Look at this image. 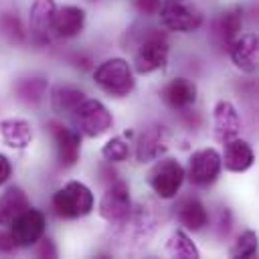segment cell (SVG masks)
<instances>
[{
  "label": "cell",
  "mask_w": 259,
  "mask_h": 259,
  "mask_svg": "<svg viewBox=\"0 0 259 259\" xmlns=\"http://www.w3.org/2000/svg\"><path fill=\"white\" fill-rule=\"evenodd\" d=\"M168 55H170V42L166 32L156 28H146L136 40L132 69L138 75H150L166 67Z\"/></svg>",
  "instance_id": "cell-1"
},
{
  "label": "cell",
  "mask_w": 259,
  "mask_h": 259,
  "mask_svg": "<svg viewBox=\"0 0 259 259\" xmlns=\"http://www.w3.org/2000/svg\"><path fill=\"white\" fill-rule=\"evenodd\" d=\"M95 85L113 99H123L136 89V77L132 63L121 57H111L99 63L93 71Z\"/></svg>",
  "instance_id": "cell-2"
},
{
  "label": "cell",
  "mask_w": 259,
  "mask_h": 259,
  "mask_svg": "<svg viewBox=\"0 0 259 259\" xmlns=\"http://www.w3.org/2000/svg\"><path fill=\"white\" fill-rule=\"evenodd\" d=\"M95 206V196L91 188L79 180L65 182L51 198V208L59 219H81L87 217Z\"/></svg>",
  "instance_id": "cell-3"
},
{
  "label": "cell",
  "mask_w": 259,
  "mask_h": 259,
  "mask_svg": "<svg viewBox=\"0 0 259 259\" xmlns=\"http://www.w3.org/2000/svg\"><path fill=\"white\" fill-rule=\"evenodd\" d=\"M156 14L166 30L180 34L194 32L204 22L202 10L192 0H162Z\"/></svg>",
  "instance_id": "cell-4"
},
{
  "label": "cell",
  "mask_w": 259,
  "mask_h": 259,
  "mask_svg": "<svg viewBox=\"0 0 259 259\" xmlns=\"http://www.w3.org/2000/svg\"><path fill=\"white\" fill-rule=\"evenodd\" d=\"M69 117H71L73 127L85 138H99L107 134L113 125L111 111L99 99H93V97H85L69 113Z\"/></svg>",
  "instance_id": "cell-5"
},
{
  "label": "cell",
  "mask_w": 259,
  "mask_h": 259,
  "mask_svg": "<svg viewBox=\"0 0 259 259\" xmlns=\"http://www.w3.org/2000/svg\"><path fill=\"white\" fill-rule=\"evenodd\" d=\"M184 180H186L184 166L176 158H170V156L158 158L156 164L148 172V184L154 190V194L162 200L174 198L180 192Z\"/></svg>",
  "instance_id": "cell-6"
},
{
  "label": "cell",
  "mask_w": 259,
  "mask_h": 259,
  "mask_svg": "<svg viewBox=\"0 0 259 259\" xmlns=\"http://www.w3.org/2000/svg\"><path fill=\"white\" fill-rule=\"evenodd\" d=\"M221 152L214 148H200L190 154L184 166V176L194 186H210L221 176Z\"/></svg>",
  "instance_id": "cell-7"
},
{
  "label": "cell",
  "mask_w": 259,
  "mask_h": 259,
  "mask_svg": "<svg viewBox=\"0 0 259 259\" xmlns=\"http://www.w3.org/2000/svg\"><path fill=\"white\" fill-rule=\"evenodd\" d=\"M6 229H8V233H10V237H12L16 247L28 249L40 237H45V233H47V217H45V212L40 208L28 206Z\"/></svg>",
  "instance_id": "cell-8"
},
{
  "label": "cell",
  "mask_w": 259,
  "mask_h": 259,
  "mask_svg": "<svg viewBox=\"0 0 259 259\" xmlns=\"http://www.w3.org/2000/svg\"><path fill=\"white\" fill-rule=\"evenodd\" d=\"M132 212V196L130 184L125 180L115 178L103 192L99 200V214L107 223H123Z\"/></svg>",
  "instance_id": "cell-9"
},
{
  "label": "cell",
  "mask_w": 259,
  "mask_h": 259,
  "mask_svg": "<svg viewBox=\"0 0 259 259\" xmlns=\"http://www.w3.org/2000/svg\"><path fill=\"white\" fill-rule=\"evenodd\" d=\"M49 134L55 144L57 164L61 168H73L81 156V134L75 127L65 125L63 121H51Z\"/></svg>",
  "instance_id": "cell-10"
},
{
  "label": "cell",
  "mask_w": 259,
  "mask_h": 259,
  "mask_svg": "<svg viewBox=\"0 0 259 259\" xmlns=\"http://www.w3.org/2000/svg\"><path fill=\"white\" fill-rule=\"evenodd\" d=\"M168 144H170V134H168L166 125L152 123V125L144 127L136 142L138 162L146 164V162H154V160L162 158L168 152Z\"/></svg>",
  "instance_id": "cell-11"
},
{
  "label": "cell",
  "mask_w": 259,
  "mask_h": 259,
  "mask_svg": "<svg viewBox=\"0 0 259 259\" xmlns=\"http://www.w3.org/2000/svg\"><path fill=\"white\" fill-rule=\"evenodd\" d=\"M241 115L237 111V107L227 101V99H219L212 107V136L219 144H225L237 136H241Z\"/></svg>",
  "instance_id": "cell-12"
},
{
  "label": "cell",
  "mask_w": 259,
  "mask_h": 259,
  "mask_svg": "<svg viewBox=\"0 0 259 259\" xmlns=\"http://www.w3.org/2000/svg\"><path fill=\"white\" fill-rule=\"evenodd\" d=\"M196 95H198V89H196L194 81H190L186 77H174L160 89V99L164 101L166 107H170L174 111L190 109L196 101Z\"/></svg>",
  "instance_id": "cell-13"
},
{
  "label": "cell",
  "mask_w": 259,
  "mask_h": 259,
  "mask_svg": "<svg viewBox=\"0 0 259 259\" xmlns=\"http://www.w3.org/2000/svg\"><path fill=\"white\" fill-rule=\"evenodd\" d=\"M57 12V2L55 0H34L30 10H28V26H30V36L45 45L51 40L53 34V18Z\"/></svg>",
  "instance_id": "cell-14"
},
{
  "label": "cell",
  "mask_w": 259,
  "mask_h": 259,
  "mask_svg": "<svg viewBox=\"0 0 259 259\" xmlns=\"http://www.w3.org/2000/svg\"><path fill=\"white\" fill-rule=\"evenodd\" d=\"M223 146H225V150L221 154V164L225 170L241 174V172H247L255 164V152H253L251 144L247 140H243L241 136L225 142Z\"/></svg>",
  "instance_id": "cell-15"
},
{
  "label": "cell",
  "mask_w": 259,
  "mask_h": 259,
  "mask_svg": "<svg viewBox=\"0 0 259 259\" xmlns=\"http://www.w3.org/2000/svg\"><path fill=\"white\" fill-rule=\"evenodd\" d=\"M257 55H259V40L255 34H239L231 45H229V57L233 65L247 73L253 75L257 71Z\"/></svg>",
  "instance_id": "cell-16"
},
{
  "label": "cell",
  "mask_w": 259,
  "mask_h": 259,
  "mask_svg": "<svg viewBox=\"0 0 259 259\" xmlns=\"http://www.w3.org/2000/svg\"><path fill=\"white\" fill-rule=\"evenodd\" d=\"M85 20H87V14L81 6H75V4L57 6L55 18H53V34L59 38H75L83 32Z\"/></svg>",
  "instance_id": "cell-17"
},
{
  "label": "cell",
  "mask_w": 259,
  "mask_h": 259,
  "mask_svg": "<svg viewBox=\"0 0 259 259\" xmlns=\"http://www.w3.org/2000/svg\"><path fill=\"white\" fill-rule=\"evenodd\" d=\"M241 28H243V10L235 6L219 14V18L212 22L210 34L219 47L229 49V45L241 34Z\"/></svg>",
  "instance_id": "cell-18"
},
{
  "label": "cell",
  "mask_w": 259,
  "mask_h": 259,
  "mask_svg": "<svg viewBox=\"0 0 259 259\" xmlns=\"http://www.w3.org/2000/svg\"><path fill=\"white\" fill-rule=\"evenodd\" d=\"M0 136L6 146L14 150H24L32 142V125L22 117H4L0 121Z\"/></svg>",
  "instance_id": "cell-19"
},
{
  "label": "cell",
  "mask_w": 259,
  "mask_h": 259,
  "mask_svg": "<svg viewBox=\"0 0 259 259\" xmlns=\"http://www.w3.org/2000/svg\"><path fill=\"white\" fill-rule=\"evenodd\" d=\"M176 219L186 231H202L208 225V210L198 198H184L176 208Z\"/></svg>",
  "instance_id": "cell-20"
},
{
  "label": "cell",
  "mask_w": 259,
  "mask_h": 259,
  "mask_svg": "<svg viewBox=\"0 0 259 259\" xmlns=\"http://www.w3.org/2000/svg\"><path fill=\"white\" fill-rule=\"evenodd\" d=\"M30 206V200L26 196V192L20 186H8L2 194H0V227H8L24 208Z\"/></svg>",
  "instance_id": "cell-21"
},
{
  "label": "cell",
  "mask_w": 259,
  "mask_h": 259,
  "mask_svg": "<svg viewBox=\"0 0 259 259\" xmlns=\"http://www.w3.org/2000/svg\"><path fill=\"white\" fill-rule=\"evenodd\" d=\"M83 99H85V91L75 85H57L51 91V107L59 115H69Z\"/></svg>",
  "instance_id": "cell-22"
},
{
  "label": "cell",
  "mask_w": 259,
  "mask_h": 259,
  "mask_svg": "<svg viewBox=\"0 0 259 259\" xmlns=\"http://www.w3.org/2000/svg\"><path fill=\"white\" fill-rule=\"evenodd\" d=\"M166 253L170 257H178V259H198L200 253L194 245V241L186 235L184 229H176L166 243Z\"/></svg>",
  "instance_id": "cell-23"
},
{
  "label": "cell",
  "mask_w": 259,
  "mask_h": 259,
  "mask_svg": "<svg viewBox=\"0 0 259 259\" xmlns=\"http://www.w3.org/2000/svg\"><path fill=\"white\" fill-rule=\"evenodd\" d=\"M14 93L20 101H24L28 105H36L47 93V79H42V77H24V79L16 81Z\"/></svg>",
  "instance_id": "cell-24"
},
{
  "label": "cell",
  "mask_w": 259,
  "mask_h": 259,
  "mask_svg": "<svg viewBox=\"0 0 259 259\" xmlns=\"http://www.w3.org/2000/svg\"><path fill=\"white\" fill-rule=\"evenodd\" d=\"M229 257H235V259H239V257L241 259H253V257H257V233L251 231V229L243 231L237 237V241L231 245Z\"/></svg>",
  "instance_id": "cell-25"
},
{
  "label": "cell",
  "mask_w": 259,
  "mask_h": 259,
  "mask_svg": "<svg viewBox=\"0 0 259 259\" xmlns=\"http://www.w3.org/2000/svg\"><path fill=\"white\" fill-rule=\"evenodd\" d=\"M101 156L109 162V164H117L130 158V144L123 140V136H113L109 138L103 148H101Z\"/></svg>",
  "instance_id": "cell-26"
},
{
  "label": "cell",
  "mask_w": 259,
  "mask_h": 259,
  "mask_svg": "<svg viewBox=\"0 0 259 259\" xmlns=\"http://www.w3.org/2000/svg\"><path fill=\"white\" fill-rule=\"evenodd\" d=\"M0 32H2L10 42H22V40H24V30H22L18 18L12 16V14H8V12H4V14L0 16Z\"/></svg>",
  "instance_id": "cell-27"
},
{
  "label": "cell",
  "mask_w": 259,
  "mask_h": 259,
  "mask_svg": "<svg viewBox=\"0 0 259 259\" xmlns=\"http://www.w3.org/2000/svg\"><path fill=\"white\" fill-rule=\"evenodd\" d=\"M32 247H34V255L36 257H57V247L47 237H40Z\"/></svg>",
  "instance_id": "cell-28"
},
{
  "label": "cell",
  "mask_w": 259,
  "mask_h": 259,
  "mask_svg": "<svg viewBox=\"0 0 259 259\" xmlns=\"http://www.w3.org/2000/svg\"><path fill=\"white\" fill-rule=\"evenodd\" d=\"M134 8L138 14H144V16H154L162 4V0H132Z\"/></svg>",
  "instance_id": "cell-29"
},
{
  "label": "cell",
  "mask_w": 259,
  "mask_h": 259,
  "mask_svg": "<svg viewBox=\"0 0 259 259\" xmlns=\"http://www.w3.org/2000/svg\"><path fill=\"white\" fill-rule=\"evenodd\" d=\"M10 176H12V164H10L8 156L0 154V186H4Z\"/></svg>",
  "instance_id": "cell-30"
},
{
  "label": "cell",
  "mask_w": 259,
  "mask_h": 259,
  "mask_svg": "<svg viewBox=\"0 0 259 259\" xmlns=\"http://www.w3.org/2000/svg\"><path fill=\"white\" fill-rule=\"evenodd\" d=\"M14 249H16V245H14V241H12L10 233H8V229L2 231V233H0V251H2V253H10V251H14Z\"/></svg>",
  "instance_id": "cell-31"
}]
</instances>
